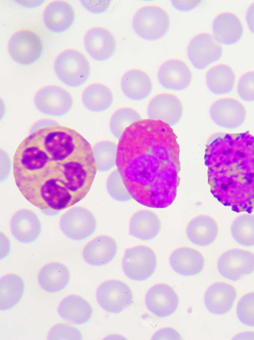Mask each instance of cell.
<instances>
[{
    "mask_svg": "<svg viewBox=\"0 0 254 340\" xmlns=\"http://www.w3.org/2000/svg\"><path fill=\"white\" fill-rule=\"evenodd\" d=\"M97 170L90 143L56 122L32 130L13 159L17 188L41 210L61 211L79 202L90 190Z\"/></svg>",
    "mask_w": 254,
    "mask_h": 340,
    "instance_id": "1",
    "label": "cell"
},
{
    "mask_svg": "<svg viewBox=\"0 0 254 340\" xmlns=\"http://www.w3.org/2000/svg\"><path fill=\"white\" fill-rule=\"evenodd\" d=\"M177 138L169 125L150 119L134 123L120 138L117 170L139 204L163 208L175 200L181 170Z\"/></svg>",
    "mask_w": 254,
    "mask_h": 340,
    "instance_id": "2",
    "label": "cell"
},
{
    "mask_svg": "<svg viewBox=\"0 0 254 340\" xmlns=\"http://www.w3.org/2000/svg\"><path fill=\"white\" fill-rule=\"evenodd\" d=\"M208 183L213 197L236 212L254 208V136L249 132L217 133L204 154Z\"/></svg>",
    "mask_w": 254,
    "mask_h": 340,
    "instance_id": "3",
    "label": "cell"
},
{
    "mask_svg": "<svg viewBox=\"0 0 254 340\" xmlns=\"http://www.w3.org/2000/svg\"><path fill=\"white\" fill-rule=\"evenodd\" d=\"M54 67L59 79L70 87L82 86L90 74L89 61L83 54L75 50H67L59 55Z\"/></svg>",
    "mask_w": 254,
    "mask_h": 340,
    "instance_id": "4",
    "label": "cell"
},
{
    "mask_svg": "<svg viewBox=\"0 0 254 340\" xmlns=\"http://www.w3.org/2000/svg\"><path fill=\"white\" fill-rule=\"evenodd\" d=\"M170 25L168 14L162 8L146 6L138 9L133 18V28L142 39L155 41L163 38Z\"/></svg>",
    "mask_w": 254,
    "mask_h": 340,
    "instance_id": "5",
    "label": "cell"
},
{
    "mask_svg": "<svg viewBox=\"0 0 254 340\" xmlns=\"http://www.w3.org/2000/svg\"><path fill=\"white\" fill-rule=\"evenodd\" d=\"M157 258L154 252L145 246H137L125 251L122 267L126 276L138 281L151 277L156 270Z\"/></svg>",
    "mask_w": 254,
    "mask_h": 340,
    "instance_id": "6",
    "label": "cell"
},
{
    "mask_svg": "<svg viewBox=\"0 0 254 340\" xmlns=\"http://www.w3.org/2000/svg\"><path fill=\"white\" fill-rule=\"evenodd\" d=\"M43 44L39 36L29 30L15 32L8 42V51L12 59L18 64L31 65L39 60Z\"/></svg>",
    "mask_w": 254,
    "mask_h": 340,
    "instance_id": "7",
    "label": "cell"
},
{
    "mask_svg": "<svg viewBox=\"0 0 254 340\" xmlns=\"http://www.w3.org/2000/svg\"><path fill=\"white\" fill-rule=\"evenodd\" d=\"M60 226L62 232L67 238L80 241L94 234L97 222L94 214L88 209L76 206L62 216Z\"/></svg>",
    "mask_w": 254,
    "mask_h": 340,
    "instance_id": "8",
    "label": "cell"
},
{
    "mask_svg": "<svg viewBox=\"0 0 254 340\" xmlns=\"http://www.w3.org/2000/svg\"><path fill=\"white\" fill-rule=\"evenodd\" d=\"M96 299L105 311L118 314L132 304L133 295L130 288L125 282L110 280L99 285L96 291Z\"/></svg>",
    "mask_w": 254,
    "mask_h": 340,
    "instance_id": "9",
    "label": "cell"
},
{
    "mask_svg": "<svg viewBox=\"0 0 254 340\" xmlns=\"http://www.w3.org/2000/svg\"><path fill=\"white\" fill-rule=\"evenodd\" d=\"M34 104L41 113L48 116L62 117L71 110L73 101L71 94L57 85H49L38 90Z\"/></svg>",
    "mask_w": 254,
    "mask_h": 340,
    "instance_id": "10",
    "label": "cell"
},
{
    "mask_svg": "<svg viewBox=\"0 0 254 340\" xmlns=\"http://www.w3.org/2000/svg\"><path fill=\"white\" fill-rule=\"evenodd\" d=\"M217 268L224 278L237 281L254 271V254L240 249L230 250L220 256Z\"/></svg>",
    "mask_w": 254,
    "mask_h": 340,
    "instance_id": "11",
    "label": "cell"
},
{
    "mask_svg": "<svg viewBox=\"0 0 254 340\" xmlns=\"http://www.w3.org/2000/svg\"><path fill=\"white\" fill-rule=\"evenodd\" d=\"M222 48L211 35L202 33L195 36L190 41L187 54L194 68L202 70L218 61L222 55Z\"/></svg>",
    "mask_w": 254,
    "mask_h": 340,
    "instance_id": "12",
    "label": "cell"
},
{
    "mask_svg": "<svg viewBox=\"0 0 254 340\" xmlns=\"http://www.w3.org/2000/svg\"><path fill=\"white\" fill-rule=\"evenodd\" d=\"M210 116L217 126L232 130L243 124L246 118V110L237 100L223 98L212 104L210 109Z\"/></svg>",
    "mask_w": 254,
    "mask_h": 340,
    "instance_id": "13",
    "label": "cell"
},
{
    "mask_svg": "<svg viewBox=\"0 0 254 340\" xmlns=\"http://www.w3.org/2000/svg\"><path fill=\"white\" fill-rule=\"evenodd\" d=\"M148 310L159 318L172 315L177 310L179 302L178 296L169 285L160 283L152 286L145 298Z\"/></svg>",
    "mask_w": 254,
    "mask_h": 340,
    "instance_id": "14",
    "label": "cell"
},
{
    "mask_svg": "<svg viewBox=\"0 0 254 340\" xmlns=\"http://www.w3.org/2000/svg\"><path fill=\"white\" fill-rule=\"evenodd\" d=\"M183 113L182 102L177 96L170 94L155 96L147 107V115L150 119L161 121L171 127L179 122Z\"/></svg>",
    "mask_w": 254,
    "mask_h": 340,
    "instance_id": "15",
    "label": "cell"
},
{
    "mask_svg": "<svg viewBox=\"0 0 254 340\" xmlns=\"http://www.w3.org/2000/svg\"><path fill=\"white\" fill-rule=\"evenodd\" d=\"M158 79L165 88L181 91L188 88L192 80V73L183 61L172 59L164 63L158 72Z\"/></svg>",
    "mask_w": 254,
    "mask_h": 340,
    "instance_id": "16",
    "label": "cell"
},
{
    "mask_svg": "<svg viewBox=\"0 0 254 340\" xmlns=\"http://www.w3.org/2000/svg\"><path fill=\"white\" fill-rule=\"evenodd\" d=\"M10 226L12 235L22 243L34 242L42 231L38 216L28 209H21L16 212L11 218Z\"/></svg>",
    "mask_w": 254,
    "mask_h": 340,
    "instance_id": "17",
    "label": "cell"
},
{
    "mask_svg": "<svg viewBox=\"0 0 254 340\" xmlns=\"http://www.w3.org/2000/svg\"><path fill=\"white\" fill-rule=\"evenodd\" d=\"M84 46L95 60L105 61L115 53L116 42L113 35L107 29L95 27L89 29L84 37Z\"/></svg>",
    "mask_w": 254,
    "mask_h": 340,
    "instance_id": "18",
    "label": "cell"
},
{
    "mask_svg": "<svg viewBox=\"0 0 254 340\" xmlns=\"http://www.w3.org/2000/svg\"><path fill=\"white\" fill-rule=\"evenodd\" d=\"M237 297L234 286L225 282H216L211 285L204 295V304L212 314L222 315L232 308Z\"/></svg>",
    "mask_w": 254,
    "mask_h": 340,
    "instance_id": "19",
    "label": "cell"
},
{
    "mask_svg": "<svg viewBox=\"0 0 254 340\" xmlns=\"http://www.w3.org/2000/svg\"><path fill=\"white\" fill-rule=\"evenodd\" d=\"M118 251L116 241L109 236H100L84 247L82 256L85 262L94 267H100L112 262Z\"/></svg>",
    "mask_w": 254,
    "mask_h": 340,
    "instance_id": "20",
    "label": "cell"
},
{
    "mask_svg": "<svg viewBox=\"0 0 254 340\" xmlns=\"http://www.w3.org/2000/svg\"><path fill=\"white\" fill-rule=\"evenodd\" d=\"M75 17L72 6L64 1L51 2L45 9L43 15L46 27L55 33L68 30L74 23Z\"/></svg>",
    "mask_w": 254,
    "mask_h": 340,
    "instance_id": "21",
    "label": "cell"
},
{
    "mask_svg": "<svg viewBox=\"0 0 254 340\" xmlns=\"http://www.w3.org/2000/svg\"><path fill=\"white\" fill-rule=\"evenodd\" d=\"M170 264L173 270L183 276H193L203 269L204 259L198 251L188 247L175 250L170 257Z\"/></svg>",
    "mask_w": 254,
    "mask_h": 340,
    "instance_id": "22",
    "label": "cell"
},
{
    "mask_svg": "<svg viewBox=\"0 0 254 340\" xmlns=\"http://www.w3.org/2000/svg\"><path fill=\"white\" fill-rule=\"evenodd\" d=\"M214 38L221 44L232 45L236 43L243 34V27L239 18L230 12L219 14L212 25Z\"/></svg>",
    "mask_w": 254,
    "mask_h": 340,
    "instance_id": "23",
    "label": "cell"
},
{
    "mask_svg": "<svg viewBox=\"0 0 254 340\" xmlns=\"http://www.w3.org/2000/svg\"><path fill=\"white\" fill-rule=\"evenodd\" d=\"M218 226L211 217L201 215L189 222L186 234L188 239L195 245L204 247L211 244L216 239Z\"/></svg>",
    "mask_w": 254,
    "mask_h": 340,
    "instance_id": "24",
    "label": "cell"
},
{
    "mask_svg": "<svg viewBox=\"0 0 254 340\" xmlns=\"http://www.w3.org/2000/svg\"><path fill=\"white\" fill-rule=\"evenodd\" d=\"M152 86L148 75L138 69L127 71L121 80L123 93L127 98L134 101H141L146 98L150 94Z\"/></svg>",
    "mask_w": 254,
    "mask_h": 340,
    "instance_id": "25",
    "label": "cell"
},
{
    "mask_svg": "<svg viewBox=\"0 0 254 340\" xmlns=\"http://www.w3.org/2000/svg\"><path fill=\"white\" fill-rule=\"evenodd\" d=\"M161 228V223L156 214L150 210H142L131 217L129 233L140 240L149 241L158 235Z\"/></svg>",
    "mask_w": 254,
    "mask_h": 340,
    "instance_id": "26",
    "label": "cell"
},
{
    "mask_svg": "<svg viewBox=\"0 0 254 340\" xmlns=\"http://www.w3.org/2000/svg\"><path fill=\"white\" fill-rule=\"evenodd\" d=\"M58 312L64 320L81 325L90 320L93 310L91 305L82 297L78 295H70L61 301Z\"/></svg>",
    "mask_w": 254,
    "mask_h": 340,
    "instance_id": "27",
    "label": "cell"
},
{
    "mask_svg": "<svg viewBox=\"0 0 254 340\" xmlns=\"http://www.w3.org/2000/svg\"><path fill=\"white\" fill-rule=\"evenodd\" d=\"M70 280V272L64 265L51 263L46 265L38 275V281L41 287L51 293L64 289Z\"/></svg>",
    "mask_w": 254,
    "mask_h": 340,
    "instance_id": "28",
    "label": "cell"
},
{
    "mask_svg": "<svg viewBox=\"0 0 254 340\" xmlns=\"http://www.w3.org/2000/svg\"><path fill=\"white\" fill-rule=\"evenodd\" d=\"M206 83L209 90L217 95L230 93L233 89L236 76L232 69L223 64L217 65L206 73Z\"/></svg>",
    "mask_w": 254,
    "mask_h": 340,
    "instance_id": "29",
    "label": "cell"
},
{
    "mask_svg": "<svg viewBox=\"0 0 254 340\" xmlns=\"http://www.w3.org/2000/svg\"><path fill=\"white\" fill-rule=\"evenodd\" d=\"M82 101L83 105L89 111L100 113L108 109L113 102V95L106 85L93 83L84 90Z\"/></svg>",
    "mask_w": 254,
    "mask_h": 340,
    "instance_id": "30",
    "label": "cell"
},
{
    "mask_svg": "<svg viewBox=\"0 0 254 340\" xmlns=\"http://www.w3.org/2000/svg\"><path fill=\"white\" fill-rule=\"evenodd\" d=\"M24 290L23 279L18 275L9 274L0 280V309L7 310L20 301Z\"/></svg>",
    "mask_w": 254,
    "mask_h": 340,
    "instance_id": "31",
    "label": "cell"
},
{
    "mask_svg": "<svg viewBox=\"0 0 254 340\" xmlns=\"http://www.w3.org/2000/svg\"><path fill=\"white\" fill-rule=\"evenodd\" d=\"M231 235L234 240L246 247L254 246V215L243 214L233 222Z\"/></svg>",
    "mask_w": 254,
    "mask_h": 340,
    "instance_id": "32",
    "label": "cell"
},
{
    "mask_svg": "<svg viewBox=\"0 0 254 340\" xmlns=\"http://www.w3.org/2000/svg\"><path fill=\"white\" fill-rule=\"evenodd\" d=\"M97 171L107 172L116 166L117 145L109 140H102L92 148Z\"/></svg>",
    "mask_w": 254,
    "mask_h": 340,
    "instance_id": "33",
    "label": "cell"
},
{
    "mask_svg": "<svg viewBox=\"0 0 254 340\" xmlns=\"http://www.w3.org/2000/svg\"><path fill=\"white\" fill-rule=\"evenodd\" d=\"M141 120L139 114L134 109L126 107L117 110L110 122V129L113 135L120 139L125 131L134 123Z\"/></svg>",
    "mask_w": 254,
    "mask_h": 340,
    "instance_id": "34",
    "label": "cell"
},
{
    "mask_svg": "<svg viewBox=\"0 0 254 340\" xmlns=\"http://www.w3.org/2000/svg\"><path fill=\"white\" fill-rule=\"evenodd\" d=\"M106 187L110 196L117 201L126 202L132 199L118 170L114 171L109 175L107 181Z\"/></svg>",
    "mask_w": 254,
    "mask_h": 340,
    "instance_id": "35",
    "label": "cell"
},
{
    "mask_svg": "<svg viewBox=\"0 0 254 340\" xmlns=\"http://www.w3.org/2000/svg\"><path fill=\"white\" fill-rule=\"evenodd\" d=\"M237 315L243 324L254 327V292L247 293L241 297L237 305Z\"/></svg>",
    "mask_w": 254,
    "mask_h": 340,
    "instance_id": "36",
    "label": "cell"
},
{
    "mask_svg": "<svg viewBox=\"0 0 254 340\" xmlns=\"http://www.w3.org/2000/svg\"><path fill=\"white\" fill-rule=\"evenodd\" d=\"M49 340H82V335L76 328L64 324L53 327L48 336Z\"/></svg>",
    "mask_w": 254,
    "mask_h": 340,
    "instance_id": "37",
    "label": "cell"
},
{
    "mask_svg": "<svg viewBox=\"0 0 254 340\" xmlns=\"http://www.w3.org/2000/svg\"><path fill=\"white\" fill-rule=\"evenodd\" d=\"M237 92L244 101H254V71H251L244 74L239 80Z\"/></svg>",
    "mask_w": 254,
    "mask_h": 340,
    "instance_id": "38",
    "label": "cell"
},
{
    "mask_svg": "<svg viewBox=\"0 0 254 340\" xmlns=\"http://www.w3.org/2000/svg\"><path fill=\"white\" fill-rule=\"evenodd\" d=\"M200 0H172L173 6L177 10L186 12L191 10L200 3Z\"/></svg>",
    "mask_w": 254,
    "mask_h": 340,
    "instance_id": "39",
    "label": "cell"
},
{
    "mask_svg": "<svg viewBox=\"0 0 254 340\" xmlns=\"http://www.w3.org/2000/svg\"><path fill=\"white\" fill-rule=\"evenodd\" d=\"M246 21L250 30L254 34V3L252 4L247 10Z\"/></svg>",
    "mask_w": 254,
    "mask_h": 340,
    "instance_id": "40",
    "label": "cell"
}]
</instances>
